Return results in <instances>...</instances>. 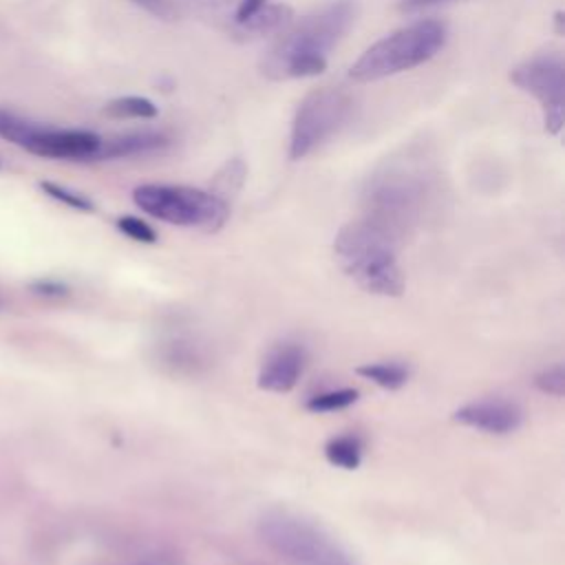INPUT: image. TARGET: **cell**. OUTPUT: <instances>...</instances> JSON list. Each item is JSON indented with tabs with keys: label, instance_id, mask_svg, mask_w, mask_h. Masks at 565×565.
<instances>
[{
	"label": "cell",
	"instance_id": "cell-1",
	"mask_svg": "<svg viewBox=\"0 0 565 565\" xmlns=\"http://www.w3.org/2000/svg\"><path fill=\"white\" fill-rule=\"evenodd\" d=\"M358 15L355 0H331L322 9L300 18L278 33L265 53L260 71L269 79L313 77L327 68L329 51L344 38Z\"/></svg>",
	"mask_w": 565,
	"mask_h": 565
},
{
	"label": "cell",
	"instance_id": "cell-2",
	"mask_svg": "<svg viewBox=\"0 0 565 565\" xmlns=\"http://www.w3.org/2000/svg\"><path fill=\"white\" fill-rule=\"evenodd\" d=\"M333 254L342 271L364 291L375 296H399L404 291L395 236L369 218L344 225L335 234Z\"/></svg>",
	"mask_w": 565,
	"mask_h": 565
},
{
	"label": "cell",
	"instance_id": "cell-3",
	"mask_svg": "<svg viewBox=\"0 0 565 565\" xmlns=\"http://www.w3.org/2000/svg\"><path fill=\"white\" fill-rule=\"evenodd\" d=\"M256 532L265 547L287 565H358L353 554L320 523L285 508L263 512Z\"/></svg>",
	"mask_w": 565,
	"mask_h": 565
},
{
	"label": "cell",
	"instance_id": "cell-4",
	"mask_svg": "<svg viewBox=\"0 0 565 565\" xmlns=\"http://www.w3.org/2000/svg\"><path fill=\"white\" fill-rule=\"evenodd\" d=\"M448 38V29L439 20H417L404 29L371 44L349 68L355 82H375L402 71H411L435 57Z\"/></svg>",
	"mask_w": 565,
	"mask_h": 565
},
{
	"label": "cell",
	"instance_id": "cell-5",
	"mask_svg": "<svg viewBox=\"0 0 565 565\" xmlns=\"http://www.w3.org/2000/svg\"><path fill=\"white\" fill-rule=\"evenodd\" d=\"M132 199L141 212L159 221L181 227H199L205 232L223 227L230 214V203L218 199L214 192L188 185L146 183L135 188Z\"/></svg>",
	"mask_w": 565,
	"mask_h": 565
},
{
	"label": "cell",
	"instance_id": "cell-6",
	"mask_svg": "<svg viewBox=\"0 0 565 565\" xmlns=\"http://www.w3.org/2000/svg\"><path fill=\"white\" fill-rule=\"evenodd\" d=\"M424 196V183L404 168H388L371 179L364 192L366 218L391 236H399L417 216Z\"/></svg>",
	"mask_w": 565,
	"mask_h": 565
},
{
	"label": "cell",
	"instance_id": "cell-7",
	"mask_svg": "<svg viewBox=\"0 0 565 565\" xmlns=\"http://www.w3.org/2000/svg\"><path fill=\"white\" fill-rule=\"evenodd\" d=\"M353 99L342 88H318L309 93L294 115L289 157L302 159L335 135L349 119Z\"/></svg>",
	"mask_w": 565,
	"mask_h": 565
},
{
	"label": "cell",
	"instance_id": "cell-8",
	"mask_svg": "<svg viewBox=\"0 0 565 565\" xmlns=\"http://www.w3.org/2000/svg\"><path fill=\"white\" fill-rule=\"evenodd\" d=\"M510 79L525 93L534 95L543 106V121L550 135H558L563 128V93H565V66L558 53H541L519 64Z\"/></svg>",
	"mask_w": 565,
	"mask_h": 565
},
{
	"label": "cell",
	"instance_id": "cell-9",
	"mask_svg": "<svg viewBox=\"0 0 565 565\" xmlns=\"http://www.w3.org/2000/svg\"><path fill=\"white\" fill-rule=\"evenodd\" d=\"M102 137L93 130L79 128H49L33 124L22 150L46 157V159H68V161H95Z\"/></svg>",
	"mask_w": 565,
	"mask_h": 565
},
{
	"label": "cell",
	"instance_id": "cell-10",
	"mask_svg": "<svg viewBox=\"0 0 565 565\" xmlns=\"http://www.w3.org/2000/svg\"><path fill=\"white\" fill-rule=\"evenodd\" d=\"M452 419L488 435H510L523 424V411L510 399L486 397L459 406Z\"/></svg>",
	"mask_w": 565,
	"mask_h": 565
},
{
	"label": "cell",
	"instance_id": "cell-11",
	"mask_svg": "<svg viewBox=\"0 0 565 565\" xmlns=\"http://www.w3.org/2000/svg\"><path fill=\"white\" fill-rule=\"evenodd\" d=\"M307 364V353L302 344L296 342H280L267 351L260 362L256 384L269 393H289Z\"/></svg>",
	"mask_w": 565,
	"mask_h": 565
},
{
	"label": "cell",
	"instance_id": "cell-12",
	"mask_svg": "<svg viewBox=\"0 0 565 565\" xmlns=\"http://www.w3.org/2000/svg\"><path fill=\"white\" fill-rule=\"evenodd\" d=\"M168 146V137L161 132H126L104 139L97 150V159H126V157H139L150 154L157 150H163Z\"/></svg>",
	"mask_w": 565,
	"mask_h": 565
},
{
	"label": "cell",
	"instance_id": "cell-13",
	"mask_svg": "<svg viewBox=\"0 0 565 565\" xmlns=\"http://www.w3.org/2000/svg\"><path fill=\"white\" fill-rule=\"evenodd\" d=\"M294 22V11L287 4H263L252 11L247 18L236 22L238 35L258 38V35H278Z\"/></svg>",
	"mask_w": 565,
	"mask_h": 565
},
{
	"label": "cell",
	"instance_id": "cell-14",
	"mask_svg": "<svg viewBox=\"0 0 565 565\" xmlns=\"http://www.w3.org/2000/svg\"><path fill=\"white\" fill-rule=\"evenodd\" d=\"M324 457L331 466L355 470L362 463V439L358 435H338L324 444Z\"/></svg>",
	"mask_w": 565,
	"mask_h": 565
},
{
	"label": "cell",
	"instance_id": "cell-15",
	"mask_svg": "<svg viewBox=\"0 0 565 565\" xmlns=\"http://www.w3.org/2000/svg\"><path fill=\"white\" fill-rule=\"evenodd\" d=\"M355 373L382 388H388V391L402 388L411 377V371L399 362H366V364L358 366Z\"/></svg>",
	"mask_w": 565,
	"mask_h": 565
},
{
	"label": "cell",
	"instance_id": "cell-16",
	"mask_svg": "<svg viewBox=\"0 0 565 565\" xmlns=\"http://www.w3.org/2000/svg\"><path fill=\"white\" fill-rule=\"evenodd\" d=\"M104 113L110 117H117V119H152V117H157L159 108L146 97L128 95V97L108 102Z\"/></svg>",
	"mask_w": 565,
	"mask_h": 565
},
{
	"label": "cell",
	"instance_id": "cell-17",
	"mask_svg": "<svg viewBox=\"0 0 565 565\" xmlns=\"http://www.w3.org/2000/svg\"><path fill=\"white\" fill-rule=\"evenodd\" d=\"M360 397L358 388H331V391H322V393H316L311 395L307 402H305V408L309 413H333V411H342L351 404H355Z\"/></svg>",
	"mask_w": 565,
	"mask_h": 565
},
{
	"label": "cell",
	"instance_id": "cell-18",
	"mask_svg": "<svg viewBox=\"0 0 565 565\" xmlns=\"http://www.w3.org/2000/svg\"><path fill=\"white\" fill-rule=\"evenodd\" d=\"M245 163L241 159H232L227 161L221 172L214 177V185L210 192H214L218 199H223L225 203H230V199L241 190L243 181H245Z\"/></svg>",
	"mask_w": 565,
	"mask_h": 565
},
{
	"label": "cell",
	"instance_id": "cell-19",
	"mask_svg": "<svg viewBox=\"0 0 565 565\" xmlns=\"http://www.w3.org/2000/svg\"><path fill=\"white\" fill-rule=\"evenodd\" d=\"M40 188H42L51 199H55V201H60V203L73 207V210H79V212H93V210H95V205H93V201H90L88 196H84V194H79V192H75V190H68V188H64V185H60V183L42 181Z\"/></svg>",
	"mask_w": 565,
	"mask_h": 565
},
{
	"label": "cell",
	"instance_id": "cell-20",
	"mask_svg": "<svg viewBox=\"0 0 565 565\" xmlns=\"http://www.w3.org/2000/svg\"><path fill=\"white\" fill-rule=\"evenodd\" d=\"M192 9H196L201 15L212 18V20H225L234 18L236 7L241 0H185Z\"/></svg>",
	"mask_w": 565,
	"mask_h": 565
},
{
	"label": "cell",
	"instance_id": "cell-21",
	"mask_svg": "<svg viewBox=\"0 0 565 565\" xmlns=\"http://www.w3.org/2000/svg\"><path fill=\"white\" fill-rule=\"evenodd\" d=\"M534 384L541 393L563 397V393H565V369H563V364H554V366L541 371L534 377Z\"/></svg>",
	"mask_w": 565,
	"mask_h": 565
},
{
	"label": "cell",
	"instance_id": "cell-22",
	"mask_svg": "<svg viewBox=\"0 0 565 565\" xmlns=\"http://www.w3.org/2000/svg\"><path fill=\"white\" fill-rule=\"evenodd\" d=\"M117 227L121 234H126L128 238L132 241H139V243H157V232L141 218L137 216H119L117 218Z\"/></svg>",
	"mask_w": 565,
	"mask_h": 565
},
{
	"label": "cell",
	"instance_id": "cell-23",
	"mask_svg": "<svg viewBox=\"0 0 565 565\" xmlns=\"http://www.w3.org/2000/svg\"><path fill=\"white\" fill-rule=\"evenodd\" d=\"M130 2H135L137 7H141L143 11L161 20H174L179 15L174 0H130Z\"/></svg>",
	"mask_w": 565,
	"mask_h": 565
},
{
	"label": "cell",
	"instance_id": "cell-24",
	"mask_svg": "<svg viewBox=\"0 0 565 565\" xmlns=\"http://www.w3.org/2000/svg\"><path fill=\"white\" fill-rule=\"evenodd\" d=\"M267 2H269V0H241L238 7H236V13H234V24L241 22L243 18H247L252 11L260 9V7L267 4Z\"/></svg>",
	"mask_w": 565,
	"mask_h": 565
},
{
	"label": "cell",
	"instance_id": "cell-25",
	"mask_svg": "<svg viewBox=\"0 0 565 565\" xmlns=\"http://www.w3.org/2000/svg\"><path fill=\"white\" fill-rule=\"evenodd\" d=\"M444 2H450V0H399V9L406 13H415V11H422V9H428L435 4H444Z\"/></svg>",
	"mask_w": 565,
	"mask_h": 565
},
{
	"label": "cell",
	"instance_id": "cell-26",
	"mask_svg": "<svg viewBox=\"0 0 565 565\" xmlns=\"http://www.w3.org/2000/svg\"><path fill=\"white\" fill-rule=\"evenodd\" d=\"M137 565H163V563H152V561H150V563H137Z\"/></svg>",
	"mask_w": 565,
	"mask_h": 565
}]
</instances>
